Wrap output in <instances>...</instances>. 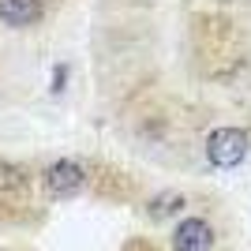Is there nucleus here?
<instances>
[{"label": "nucleus", "instance_id": "obj_1", "mask_svg": "<svg viewBox=\"0 0 251 251\" xmlns=\"http://www.w3.org/2000/svg\"><path fill=\"white\" fill-rule=\"evenodd\" d=\"M206 157H210V165H218V169H236L248 157V131H240V127H218V131H210Z\"/></svg>", "mask_w": 251, "mask_h": 251}, {"label": "nucleus", "instance_id": "obj_2", "mask_svg": "<svg viewBox=\"0 0 251 251\" xmlns=\"http://www.w3.org/2000/svg\"><path fill=\"white\" fill-rule=\"evenodd\" d=\"M173 248L176 251H214V229L202 218L180 221L176 232H173Z\"/></svg>", "mask_w": 251, "mask_h": 251}, {"label": "nucleus", "instance_id": "obj_3", "mask_svg": "<svg viewBox=\"0 0 251 251\" xmlns=\"http://www.w3.org/2000/svg\"><path fill=\"white\" fill-rule=\"evenodd\" d=\"M45 188L52 195H75V191L83 188V169L75 165V161H52L49 173H45Z\"/></svg>", "mask_w": 251, "mask_h": 251}, {"label": "nucleus", "instance_id": "obj_4", "mask_svg": "<svg viewBox=\"0 0 251 251\" xmlns=\"http://www.w3.org/2000/svg\"><path fill=\"white\" fill-rule=\"evenodd\" d=\"M42 15V0H0V23L8 26H30Z\"/></svg>", "mask_w": 251, "mask_h": 251}]
</instances>
